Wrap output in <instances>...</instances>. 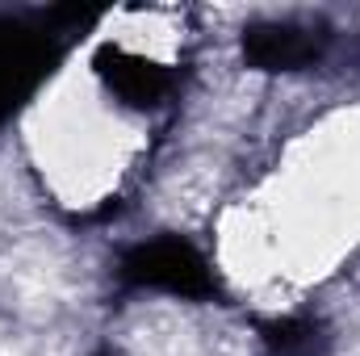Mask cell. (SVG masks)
Masks as SVG:
<instances>
[{
    "label": "cell",
    "instance_id": "obj_1",
    "mask_svg": "<svg viewBox=\"0 0 360 356\" xmlns=\"http://www.w3.org/2000/svg\"><path fill=\"white\" fill-rule=\"evenodd\" d=\"M130 276H139V281H147V285L193 289V281L201 276V265H197L193 252L180 248V243H155V248H143V252L130 260Z\"/></svg>",
    "mask_w": 360,
    "mask_h": 356
}]
</instances>
